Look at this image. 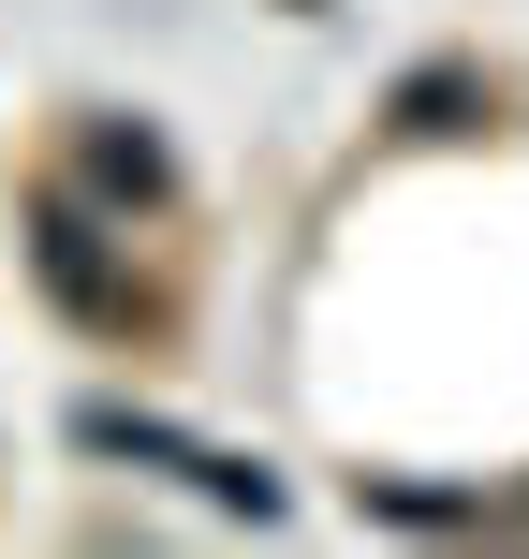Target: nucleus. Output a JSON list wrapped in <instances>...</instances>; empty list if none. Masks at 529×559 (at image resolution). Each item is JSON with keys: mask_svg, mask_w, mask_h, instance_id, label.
Here are the masks:
<instances>
[{"mask_svg": "<svg viewBox=\"0 0 529 559\" xmlns=\"http://www.w3.org/2000/svg\"><path fill=\"white\" fill-rule=\"evenodd\" d=\"M29 265H45V295L74 309V324H133V280L104 265V222H88L74 192H29Z\"/></svg>", "mask_w": 529, "mask_h": 559, "instance_id": "obj_1", "label": "nucleus"}, {"mask_svg": "<svg viewBox=\"0 0 529 559\" xmlns=\"http://www.w3.org/2000/svg\"><path fill=\"white\" fill-rule=\"evenodd\" d=\"M88 192H118V206H163L177 192V163H163V133H133V118H88Z\"/></svg>", "mask_w": 529, "mask_h": 559, "instance_id": "obj_2", "label": "nucleus"}, {"mask_svg": "<svg viewBox=\"0 0 529 559\" xmlns=\"http://www.w3.org/2000/svg\"><path fill=\"white\" fill-rule=\"evenodd\" d=\"M397 118H412V133H456V118H471V74H412V88H397Z\"/></svg>", "mask_w": 529, "mask_h": 559, "instance_id": "obj_3", "label": "nucleus"}]
</instances>
